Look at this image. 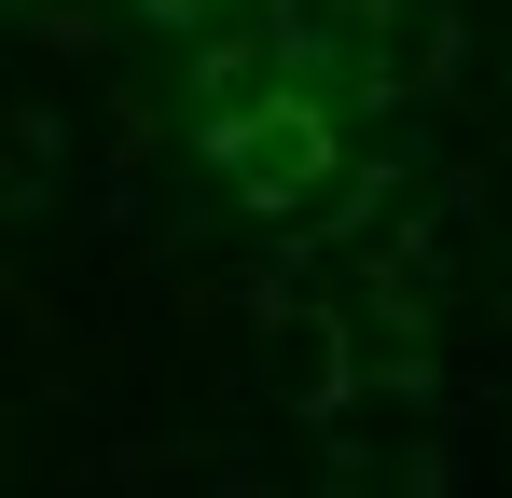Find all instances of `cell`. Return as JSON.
Returning a JSON list of instances; mask_svg holds the SVG:
<instances>
[{
	"label": "cell",
	"mask_w": 512,
	"mask_h": 498,
	"mask_svg": "<svg viewBox=\"0 0 512 498\" xmlns=\"http://www.w3.org/2000/svg\"><path fill=\"white\" fill-rule=\"evenodd\" d=\"M222 166H236V194H305V180H319V125H305V111H250V125L222 139Z\"/></svg>",
	"instance_id": "1"
}]
</instances>
